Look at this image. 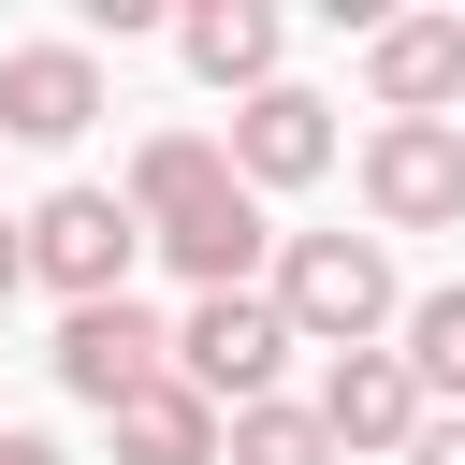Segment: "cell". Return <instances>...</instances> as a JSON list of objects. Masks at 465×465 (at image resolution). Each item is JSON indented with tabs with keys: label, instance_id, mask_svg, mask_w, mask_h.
Wrapping results in <instances>:
<instances>
[{
	"label": "cell",
	"instance_id": "1",
	"mask_svg": "<svg viewBox=\"0 0 465 465\" xmlns=\"http://www.w3.org/2000/svg\"><path fill=\"white\" fill-rule=\"evenodd\" d=\"M276 320L305 334V349H378L407 305H392V262H378V232H291L276 247Z\"/></svg>",
	"mask_w": 465,
	"mask_h": 465
},
{
	"label": "cell",
	"instance_id": "2",
	"mask_svg": "<svg viewBox=\"0 0 465 465\" xmlns=\"http://www.w3.org/2000/svg\"><path fill=\"white\" fill-rule=\"evenodd\" d=\"M276 349H305V334L276 320V291H203V305L174 320V378H189L203 407H276Z\"/></svg>",
	"mask_w": 465,
	"mask_h": 465
},
{
	"label": "cell",
	"instance_id": "3",
	"mask_svg": "<svg viewBox=\"0 0 465 465\" xmlns=\"http://www.w3.org/2000/svg\"><path fill=\"white\" fill-rule=\"evenodd\" d=\"M131 247H145V218H131L116 189H58V203L29 218V276H58L73 305H116V291H131Z\"/></svg>",
	"mask_w": 465,
	"mask_h": 465
},
{
	"label": "cell",
	"instance_id": "4",
	"mask_svg": "<svg viewBox=\"0 0 465 465\" xmlns=\"http://www.w3.org/2000/svg\"><path fill=\"white\" fill-rule=\"evenodd\" d=\"M160 378H174V334H160V320H145L131 291H116V305H73V320H58V392H87L102 421H116L131 392H160Z\"/></svg>",
	"mask_w": 465,
	"mask_h": 465
},
{
	"label": "cell",
	"instance_id": "5",
	"mask_svg": "<svg viewBox=\"0 0 465 465\" xmlns=\"http://www.w3.org/2000/svg\"><path fill=\"white\" fill-rule=\"evenodd\" d=\"M363 203H378L392 232L465 218V131H450V116H392V131L363 145Z\"/></svg>",
	"mask_w": 465,
	"mask_h": 465
},
{
	"label": "cell",
	"instance_id": "6",
	"mask_svg": "<svg viewBox=\"0 0 465 465\" xmlns=\"http://www.w3.org/2000/svg\"><path fill=\"white\" fill-rule=\"evenodd\" d=\"M87 116H102V58L87 44H15L0 58V131L15 145H73Z\"/></svg>",
	"mask_w": 465,
	"mask_h": 465
},
{
	"label": "cell",
	"instance_id": "7",
	"mask_svg": "<svg viewBox=\"0 0 465 465\" xmlns=\"http://www.w3.org/2000/svg\"><path fill=\"white\" fill-rule=\"evenodd\" d=\"M218 203H247L232 145H203V131H160V145L131 160V218H145V247H160V232H189V218H218Z\"/></svg>",
	"mask_w": 465,
	"mask_h": 465
},
{
	"label": "cell",
	"instance_id": "8",
	"mask_svg": "<svg viewBox=\"0 0 465 465\" xmlns=\"http://www.w3.org/2000/svg\"><path fill=\"white\" fill-rule=\"evenodd\" d=\"M320 421H334V450H407L436 407H421V378H407V349H349L334 378H320Z\"/></svg>",
	"mask_w": 465,
	"mask_h": 465
},
{
	"label": "cell",
	"instance_id": "9",
	"mask_svg": "<svg viewBox=\"0 0 465 465\" xmlns=\"http://www.w3.org/2000/svg\"><path fill=\"white\" fill-rule=\"evenodd\" d=\"M320 160H334V102H305V87L232 102V174H247V189H305Z\"/></svg>",
	"mask_w": 465,
	"mask_h": 465
},
{
	"label": "cell",
	"instance_id": "10",
	"mask_svg": "<svg viewBox=\"0 0 465 465\" xmlns=\"http://www.w3.org/2000/svg\"><path fill=\"white\" fill-rule=\"evenodd\" d=\"M363 73H378V102H392V116L465 102V15H392V29L363 44Z\"/></svg>",
	"mask_w": 465,
	"mask_h": 465
},
{
	"label": "cell",
	"instance_id": "11",
	"mask_svg": "<svg viewBox=\"0 0 465 465\" xmlns=\"http://www.w3.org/2000/svg\"><path fill=\"white\" fill-rule=\"evenodd\" d=\"M174 44H189V73H203V87H247V102L276 87V15H262V0H203Z\"/></svg>",
	"mask_w": 465,
	"mask_h": 465
},
{
	"label": "cell",
	"instance_id": "12",
	"mask_svg": "<svg viewBox=\"0 0 465 465\" xmlns=\"http://www.w3.org/2000/svg\"><path fill=\"white\" fill-rule=\"evenodd\" d=\"M116 465H218V407H203L189 378L131 392V407H116Z\"/></svg>",
	"mask_w": 465,
	"mask_h": 465
},
{
	"label": "cell",
	"instance_id": "13",
	"mask_svg": "<svg viewBox=\"0 0 465 465\" xmlns=\"http://www.w3.org/2000/svg\"><path fill=\"white\" fill-rule=\"evenodd\" d=\"M232 465H349L320 407H232Z\"/></svg>",
	"mask_w": 465,
	"mask_h": 465
},
{
	"label": "cell",
	"instance_id": "14",
	"mask_svg": "<svg viewBox=\"0 0 465 465\" xmlns=\"http://www.w3.org/2000/svg\"><path fill=\"white\" fill-rule=\"evenodd\" d=\"M407 378L421 392H465V291H421L407 305Z\"/></svg>",
	"mask_w": 465,
	"mask_h": 465
},
{
	"label": "cell",
	"instance_id": "15",
	"mask_svg": "<svg viewBox=\"0 0 465 465\" xmlns=\"http://www.w3.org/2000/svg\"><path fill=\"white\" fill-rule=\"evenodd\" d=\"M407 465H465V407H436V421L407 436Z\"/></svg>",
	"mask_w": 465,
	"mask_h": 465
},
{
	"label": "cell",
	"instance_id": "16",
	"mask_svg": "<svg viewBox=\"0 0 465 465\" xmlns=\"http://www.w3.org/2000/svg\"><path fill=\"white\" fill-rule=\"evenodd\" d=\"M15 276H29V218H0V305H15Z\"/></svg>",
	"mask_w": 465,
	"mask_h": 465
},
{
	"label": "cell",
	"instance_id": "17",
	"mask_svg": "<svg viewBox=\"0 0 465 465\" xmlns=\"http://www.w3.org/2000/svg\"><path fill=\"white\" fill-rule=\"evenodd\" d=\"M0 465H58V450H44V436H0Z\"/></svg>",
	"mask_w": 465,
	"mask_h": 465
}]
</instances>
